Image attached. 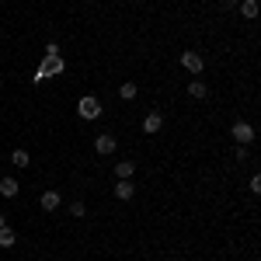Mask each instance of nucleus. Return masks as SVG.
Here are the masks:
<instances>
[{
	"mask_svg": "<svg viewBox=\"0 0 261 261\" xmlns=\"http://www.w3.org/2000/svg\"><path fill=\"white\" fill-rule=\"evenodd\" d=\"M133 174H136V161H119L115 164V178H133Z\"/></svg>",
	"mask_w": 261,
	"mask_h": 261,
	"instance_id": "11",
	"label": "nucleus"
},
{
	"mask_svg": "<svg viewBox=\"0 0 261 261\" xmlns=\"http://www.w3.org/2000/svg\"><path fill=\"white\" fill-rule=\"evenodd\" d=\"M247 192H251V195H258V192H261V178H258V174H251V181H247Z\"/></svg>",
	"mask_w": 261,
	"mask_h": 261,
	"instance_id": "16",
	"label": "nucleus"
},
{
	"mask_svg": "<svg viewBox=\"0 0 261 261\" xmlns=\"http://www.w3.org/2000/svg\"><path fill=\"white\" fill-rule=\"evenodd\" d=\"M112 192H115V199H119V202H129V199H133V195H136V185H133V181H129V178H122L119 185L112 188Z\"/></svg>",
	"mask_w": 261,
	"mask_h": 261,
	"instance_id": "7",
	"label": "nucleus"
},
{
	"mask_svg": "<svg viewBox=\"0 0 261 261\" xmlns=\"http://www.w3.org/2000/svg\"><path fill=\"white\" fill-rule=\"evenodd\" d=\"M161 129H164V115L161 112H146V115H143V133H146V136H157Z\"/></svg>",
	"mask_w": 261,
	"mask_h": 261,
	"instance_id": "6",
	"label": "nucleus"
},
{
	"mask_svg": "<svg viewBox=\"0 0 261 261\" xmlns=\"http://www.w3.org/2000/svg\"><path fill=\"white\" fill-rule=\"evenodd\" d=\"M60 202H63V195L56 192V188H45L39 195V205H42V213H56L60 209Z\"/></svg>",
	"mask_w": 261,
	"mask_h": 261,
	"instance_id": "5",
	"label": "nucleus"
},
{
	"mask_svg": "<svg viewBox=\"0 0 261 261\" xmlns=\"http://www.w3.org/2000/svg\"><path fill=\"white\" fill-rule=\"evenodd\" d=\"M115 150H119V140H115L112 133H98V136H94V153H98V157H112Z\"/></svg>",
	"mask_w": 261,
	"mask_h": 261,
	"instance_id": "3",
	"label": "nucleus"
},
{
	"mask_svg": "<svg viewBox=\"0 0 261 261\" xmlns=\"http://www.w3.org/2000/svg\"><path fill=\"white\" fill-rule=\"evenodd\" d=\"M11 164H14V167H28V164H32L28 150H14V153H11Z\"/></svg>",
	"mask_w": 261,
	"mask_h": 261,
	"instance_id": "15",
	"label": "nucleus"
},
{
	"mask_svg": "<svg viewBox=\"0 0 261 261\" xmlns=\"http://www.w3.org/2000/svg\"><path fill=\"white\" fill-rule=\"evenodd\" d=\"M4 226H7V216H4V213H0V230H4Z\"/></svg>",
	"mask_w": 261,
	"mask_h": 261,
	"instance_id": "18",
	"label": "nucleus"
},
{
	"mask_svg": "<svg viewBox=\"0 0 261 261\" xmlns=\"http://www.w3.org/2000/svg\"><path fill=\"white\" fill-rule=\"evenodd\" d=\"M70 216H73V220H84V216H87V202H84V199H73V205H70Z\"/></svg>",
	"mask_w": 261,
	"mask_h": 261,
	"instance_id": "14",
	"label": "nucleus"
},
{
	"mask_svg": "<svg viewBox=\"0 0 261 261\" xmlns=\"http://www.w3.org/2000/svg\"><path fill=\"white\" fill-rule=\"evenodd\" d=\"M18 192H21L18 178H0V195L4 199H18Z\"/></svg>",
	"mask_w": 261,
	"mask_h": 261,
	"instance_id": "9",
	"label": "nucleus"
},
{
	"mask_svg": "<svg viewBox=\"0 0 261 261\" xmlns=\"http://www.w3.org/2000/svg\"><path fill=\"white\" fill-rule=\"evenodd\" d=\"M230 136H233L237 146H251V143H254V125L244 122V119H237L233 125H230Z\"/></svg>",
	"mask_w": 261,
	"mask_h": 261,
	"instance_id": "2",
	"label": "nucleus"
},
{
	"mask_svg": "<svg viewBox=\"0 0 261 261\" xmlns=\"http://www.w3.org/2000/svg\"><path fill=\"white\" fill-rule=\"evenodd\" d=\"M258 0H241V18H247V21H254L258 18Z\"/></svg>",
	"mask_w": 261,
	"mask_h": 261,
	"instance_id": "12",
	"label": "nucleus"
},
{
	"mask_svg": "<svg viewBox=\"0 0 261 261\" xmlns=\"http://www.w3.org/2000/svg\"><path fill=\"white\" fill-rule=\"evenodd\" d=\"M178 63L188 70V73H202V70H205V60H202V53H195V49H185V53L178 56Z\"/></svg>",
	"mask_w": 261,
	"mask_h": 261,
	"instance_id": "4",
	"label": "nucleus"
},
{
	"mask_svg": "<svg viewBox=\"0 0 261 261\" xmlns=\"http://www.w3.org/2000/svg\"><path fill=\"white\" fill-rule=\"evenodd\" d=\"M63 49H60V42H49V45H45V56H60Z\"/></svg>",
	"mask_w": 261,
	"mask_h": 261,
	"instance_id": "17",
	"label": "nucleus"
},
{
	"mask_svg": "<svg viewBox=\"0 0 261 261\" xmlns=\"http://www.w3.org/2000/svg\"><path fill=\"white\" fill-rule=\"evenodd\" d=\"M188 98H192V101H205V98H209V84H205V81H192V84H188Z\"/></svg>",
	"mask_w": 261,
	"mask_h": 261,
	"instance_id": "8",
	"label": "nucleus"
},
{
	"mask_svg": "<svg viewBox=\"0 0 261 261\" xmlns=\"http://www.w3.org/2000/svg\"><path fill=\"white\" fill-rule=\"evenodd\" d=\"M73 108H77V115H81L84 122H94V119H101V112H105L101 98H94V94H81Z\"/></svg>",
	"mask_w": 261,
	"mask_h": 261,
	"instance_id": "1",
	"label": "nucleus"
},
{
	"mask_svg": "<svg viewBox=\"0 0 261 261\" xmlns=\"http://www.w3.org/2000/svg\"><path fill=\"white\" fill-rule=\"evenodd\" d=\"M14 244H18V233H14L11 226H4V230H0V251H7V247H14Z\"/></svg>",
	"mask_w": 261,
	"mask_h": 261,
	"instance_id": "13",
	"label": "nucleus"
},
{
	"mask_svg": "<svg viewBox=\"0 0 261 261\" xmlns=\"http://www.w3.org/2000/svg\"><path fill=\"white\" fill-rule=\"evenodd\" d=\"M136 94H140V84H136V81H125L119 87V98L122 101H136Z\"/></svg>",
	"mask_w": 261,
	"mask_h": 261,
	"instance_id": "10",
	"label": "nucleus"
}]
</instances>
